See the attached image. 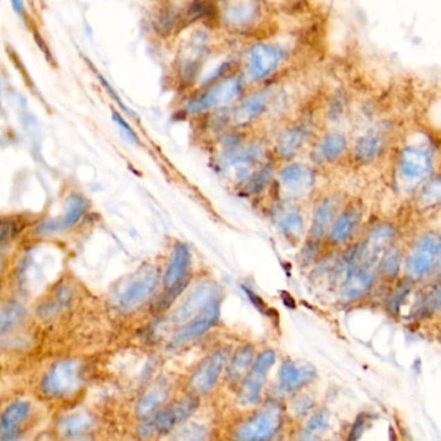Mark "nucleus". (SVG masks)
<instances>
[{"instance_id": "obj_1", "label": "nucleus", "mask_w": 441, "mask_h": 441, "mask_svg": "<svg viewBox=\"0 0 441 441\" xmlns=\"http://www.w3.org/2000/svg\"><path fill=\"white\" fill-rule=\"evenodd\" d=\"M245 78L241 71L228 74L226 77L205 86L204 89L186 104L189 116H199L210 110H222L232 107L238 101L245 87Z\"/></svg>"}, {"instance_id": "obj_2", "label": "nucleus", "mask_w": 441, "mask_h": 441, "mask_svg": "<svg viewBox=\"0 0 441 441\" xmlns=\"http://www.w3.org/2000/svg\"><path fill=\"white\" fill-rule=\"evenodd\" d=\"M285 52L276 43L258 42L242 55L241 74L246 83H256L271 77L284 62Z\"/></svg>"}, {"instance_id": "obj_3", "label": "nucleus", "mask_w": 441, "mask_h": 441, "mask_svg": "<svg viewBox=\"0 0 441 441\" xmlns=\"http://www.w3.org/2000/svg\"><path fill=\"white\" fill-rule=\"evenodd\" d=\"M282 423V409L277 402H268L260 412L254 414L237 430L240 440H265L278 431Z\"/></svg>"}, {"instance_id": "obj_4", "label": "nucleus", "mask_w": 441, "mask_h": 441, "mask_svg": "<svg viewBox=\"0 0 441 441\" xmlns=\"http://www.w3.org/2000/svg\"><path fill=\"white\" fill-rule=\"evenodd\" d=\"M198 408V400L195 397L180 399L179 402H172L163 411L156 413L150 417L141 427L140 433L149 436L153 433H165L171 431L179 424L186 421Z\"/></svg>"}, {"instance_id": "obj_5", "label": "nucleus", "mask_w": 441, "mask_h": 441, "mask_svg": "<svg viewBox=\"0 0 441 441\" xmlns=\"http://www.w3.org/2000/svg\"><path fill=\"white\" fill-rule=\"evenodd\" d=\"M82 382L80 365L77 360H62L55 363L42 381V391L53 397L75 393Z\"/></svg>"}, {"instance_id": "obj_6", "label": "nucleus", "mask_w": 441, "mask_h": 441, "mask_svg": "<svg viewBox=\"0 0 441 441\" xmlns=\"http://www.w3.org/2000/svg\"><path fill=\"white\" fill-rule=\"evenodd\" d=\"M158 285L157 269L144 267L128 280L123 290L118 294V307L123 311L135 309L154 293Z\"/></svg>"}, {"instance_id": "obj_7", "label": "nucleus", "mask_w": 441, "mask_h": 441, "mask_svg": "<svg viewBox=\"0 0 441 441\" xmlns=\"http://www.w3.org/2000/svg\"><path fill=\"white\" fill-rule=\"evenodd\" d=\"M276 361V353L272 350H267L260 353L253 363L250 372H247L242 384L240 387V393L237 396V402L241 405H253L255 404L264 386L267 374Z\"/></svg>"}, {"instance_id": "obj_8", "label": "nucleus", "mask_w": 441, "mask_h": 441, "mask_svg": "<svg viewBox=\"0 0 441 441\" xmlns=\"http://www.w3.org/2000/svg\"><path fill=\"white\" fill-rule=\"evenodd\" d=\"M441 254L440 235L429 233L418 240L408 258V271L413 277L426 275L439 259Z\"/></svg>"}, {"instance_id": "obj_9", "label": "nucleus", "mask_w": 441, "mask_h": 441, "mask_svg": "<svg viewBox=\"0 0 441 441\" xmlns=\"http://www.w3.org/2000/svg\"><path fill=\"white\" fill-rule=\"evenodd\" d=\"M228 360L226 350H219L210 354L197 366L196 372L190 377L189 388L195 395H205L217 382Z\"/></svg>"}, {"instance_id": "obj_10", "label": "nucleus", "mask_w": 441, "mask_h": 441, "mask_svg": "<svg viewBox=\"0 0 441 441\" xmlns=\"http://www.w3.org/2000/svg\"><path fill=\"white\" fill-rule=\"evenodd\" d=\"M272 95L273 93L271 89H260L240 100L238 104L229 110L231 122L237 127H245L262 117L267 109L269 108Z\"/></svg>"}, {"instance_id": "obj_11", "label": "nucleus", "mask_w": 441, "mask_h": 441, "mask_svg": "<svg viewBox=\"0 0 441 441\" xmlns=\"http://www.w3.org/2000/svg\"><path fill=\"white\" fill-rule=\"evenodd\" d=\"M393 235V228L390 226L375 228L369 235V238L356 250V253L352 255V260L350 263L374 267L378 256L382 254L386 246L388 245V242L391 241Z\"/></svg>"}, {"instance_id": "obj_12", "label": "nucleus", "mask_w": 441, "mask_h": 441, "mask_svg": "<svg viewBox=\"0 0 441 441\" xmlns=\"http://www.w3.org/2000/svg\"><path fill=\"white\" fill-rule=\"evenodd\" d=\"M219 300L216 299L210 305H207L206 308L199 314H197L195 320H192L189 324L186 325L184 327H181L177 332L171 344L174 347L181 345L186 343L192 339H196L198 336H201L202 334L206 333L207 330H210L214 325H215L217 318H219Z\"/></svg>"}, {"instance_id": "obj_13", "label": "nucleus", "mask_w": 441, "mask_h": 441, "mask_svg": "<svg viewBox=\"0 0 441 441\" xmlns=\"http://www.w3.org/2000/svg\"><path fill=\"white\" fill-rule=\"evenodd\" d=\"M216 296L217 289L215 285H201L199 287L195 289L184 300V303L177 308L172 316V320L175 323H184L190 320L192 317H196V314H201L207 305L216 300Z\"/></svg>"}, {"instance_id": "obj_14", "label": "nucleus", "mask_w": 441, "mask_h": 441, "mask_svg": "<svg viewBox=\"0 0 441 441\" xmlns=\"http://www.w3.org/2000/svg\"><path fill=\"white\" fill-rule=\"evenodd\" d=\"M430 157L423 150L415 147L405 149L400 156L399 170L406 184H417L427 177L430 171Z\"/></svg>"}, {"instance_id": "obj_15", "label": "nucleus", "mask_w": 441, "mask_h": 441, "mask_svg": "<svg viewBox=\"0 0 441 441\" xmlns=\"http://www.w3.org/2000/svg\"><path fill=\"white\" fill-rule=\"evenodd\" d=\"M374 280L372 265L352 263L348 268L345 282L342 287V296L347 300H352L365 294L372 286Z\"/></svg>"}, {"instance_id": "obj_16", "label": "nucleus", "mask_w": 441, "mask_h": 441, "mask_svg": "<svg viewBox=\"0 0 441 441\" xmlns=\"http://www.w3.org/2000/svg\"><path fill=\"white\" fill-rule=\"evenodd\" d=\"M314 375V366L308 363L286 361L280 369V386L285 391H295L311 382Z\"/></svg>"}, {"instance_id": "obj_17", "label": "nucleus", "mask_w": 441, "mask_h": 441, "mask_svg": "<svg viewBox=\"0 0 441 441\" xmlns=\"http://www.w3.org/2000/svg\"><path fill=\"white\" fill-rule=\"evenodd\" d=\"M312 171L304 165H290L280 172V183L290 195H302L314 186Z\"/></svg>"}, {"instance_id": "obj_18", "label": "nucleus", "mask_w": 441, "mask_h": 441, "mask_svg": "<svg viewBox=\"0 0 441 441\" xmlns=\"http://www.w3.org/2000/svg\"><path fill=\"white\" fill-rule=\"evenodd\" d=\"M86 206H87V204H86V199L83 197H70L69 202H68V208H66L64 216L42 223L38 226L37 232H39V233H55V232H60V231H64V229H66L69 226H74L80 219V216L83 215Z\"/></svg>"}, {"instance_id": "obj_19", "label": "nucleus", "mask_w": 441, "mask_h": 441, "mask_svg": "<svg viewBox=\"0 0 441 441\" xmlns=\"http://www.w3.org/2000/svg\"><path fill=\"white\" fill-rule=\"evenodd\" d=\"M30 404L26 402H15L4 411L0 422V439L12 440L20 430L21 424L28 418Z\"/></svg>"}, {"instance_id": "obj_20", "label": "nucleus", "mask_w": 441, "mask_h": 441, "mask_svg": "<svg viewBox=\"0 0 441 441\" xmlns=\"http://www.w3.org/2000/svg\"><path fill=\"white\" fill-rule=\"evenodd\" d=\"M189 262H190V253L188 246L184 244H177L163 276V285L166 289H170L174 285L179 284L180 281L184 280Z\"/></svg>"}, {"instance_id": "obj_21", "label": "nucleus", "mask_w": 441, "mask_h": 441, "mask_svg": "<svg viewBox=\"0 0 441 441\" xmlns=\"http://www.w3.org/2000/svg\"><path fill=\"white\" fill-rule=\"evenodd\" d=\"M360 216L361 214L359 207H350L348 210H345L334 223L332 232H330V240L335 244H341L345 240H348L356 231V228L359 226Z\"/></svg>"}, {"instance_id": "obj_22", "label": "nucleus", "mask_w": 441, "mask_h": 441, "mask_svg": "<svg viewBox=\"0 0 441 441\" xmlns=\"http://www.w3.org/2000/svg\"><path fill=\"white\" fill-rule=\"evenodd\" d=\"M254 348L251 345H245L235 353L232 361L228 366V379L232 383L244 381L247 375L249 368L253 363Z\"/></svg>"}, {"instance_id": "obj_23", "label": "nucleus", "mask_w": 441, "mask_h": 441, "mask_svg": "<svg viewBox=\"0 0 441 441\" xmlns=\"http://www.w3.org/2000/svg\"><path fill=\"white\" fill-rule=\"evenodd\" d=\"M336 210V202L334 198H326L314 208V223L311 235L314 238H320L324 235L326 228L330 226Z\"/></svg>"}, {"instance_id": "obj_24", "label": "nucleus", "mask_w": 441, "mask_h": 441, "mask_svg": "<svg viewBox=\"0 0 441 441\" xmlns=\"http://www.w3.org/2000/svg\"><path fill=\"white\" fill-rule=\"evenodd\" d=\"M304 141L303 129L300 128H289L285 129L284 132L278 136L277 140V153L280 156L289 157L294 154L295 152L302 147Z\"/></svg>"}, {"instance_id": "obj_25", "label": "nucleus", "mask_w": 441, "mask_h": 441, "mask_svg": "<svg viewBox=\"0 0 441 441\" xmlns=\"http://www.w3.org/2000/svg\"><path fill=\"white\" fill-rule=\"evenodd\" d=\"M92 420L87 414H71L65 418H62L60 422V431L64 436L68 438H75L80 433L89 431L92 426Z\"/></svg>"}, {"instance_id": "obj_26", "label": "nucleus", "mask_w": 441, "mask_h": 441, "mask_svg": "<svg viewBox=\"0 0 441 441\" xmlns=\"http://www.w3.org/2000/svg\"><path fill=\"white\" fill-rule=\"evenodd\" d=\"M24 317H25V311H24L21 304L16 303V302H10V303L6 304L3 307L1 317H0L1 334L10 332L16 326H19L22 323Z\"/></svg>"}, {"instance_id": "obj_27", "label": "nucleus", "mask_w": 441, "mask_h": 441, "mask_svg": "<svg viewBox=\"0 0 441 441\" xmlns=\"http://www.w3.org/2000/svg\"><path fill=\"white\" fill-rule=\"evenodd\" d=\"M381 147H382L381 138L375 134H369L360 138L359 143L356 144V157L359 158L361 162H369L379 153Z\"/></svg>"}, {"instance_id": "obj_28", "label": "nucleus", "mask_w": 441, "mask_h": 441, "mask_svg": "<svg viewBox=\"0 0 441 441\" xmlns=\"http://www.w3.org/2000/svg\"><path fill=\"white\" fill-rule=\"evenodd\" d=\"M439 205H441V177L433 179L424 186L418 198V206L422 210H429Z\"/></svg>"}, {"instance_id": "obj_29", "label": "nucleus", "mask_w": 441, "mask_h": 441, "mask_svg": "<svg viewBox=\"0 0 441 441\" xmlns=\"http://www.w3.org/2000/svg\"><path fill=\"white\" fill-rule=\"evenodd\" d=\"M167 390L165 387H161V388H156V390L150 391L138 402V406H136V413L141 417H147V415L153 414L157 411L158 406L165 402Z\"/></svg>"}, {"instance_id": "obj_30", "label": "nucleus", "mask_w": 441, "mask_h": 441, "mask_svg": "<svg viewBox=\"0 0 441 441\" xmlns=\"http://www.w3.org/2000/svg\"><path fill=\"white\" fill-rule=\"evenodd\" d=\"M345 140L341 135H329L318 147V156L325 161H333L343 153Z\"/></svg>"}, {"instance_id": "obj_31", "label": "nucleus", "mask_w": 441, "mask_h": 441, "mask_svg": "<svg viewBox=\"0 0 441 441\" xmlns=\"http://www.w3.org/2000/svg\"><path fill=\"white\" fill-rule=\"evenodd\" d=\"M441 307V285H438L423 295L415 305L418 316H429L436 312Z\"/></svg>"}, {"instance_id": "obj_32", "label": "nucleus", "mask_w": 441, "mask_h": 441, "mask_svg": "<svg viewBox=\"0 0 441 441\" xmlns=\"http://www.w3.org/2000/svg\"><path fill=\"white\" fill-rule=\"evenodd\" d=\"M329 423V413L326 411H318L314 413L312 418L308 421L303 431V439L314 440L318 439L327 429Z\"/></svg>"}, {"instance_id": "obj_33", "label": "nucleus", "mask_w": 441, "mask_h": 441, "mask_svg": "<svg viewBox=\"0 0 441 441\" xmlns=\"http://www.w3.org/2000/svg\"><path fill=\"white\" fill-rule=\"evenodd\" d=\"M271 177H272V167L265 166L264 168H262L249 180L247 186H246V192L250 195L260 193L265 186H268Z\"/></svg>"}, {"instance_id": "obj_34", "label": "nucleus", "mask_w": 441, "mask_h": 441, "mask_svg": "<svg viewBox=\"0 0 441 441\" xmlns=\"http://www.w3.org/2000/svg\"><path fill=\"white\" fill-rule=\"evenodd\" d=\"M280 226L286 235L298 237L300 235L302 226H302V217L296 211H289V213H286V215L281 217Z\"/></svg>"}, {"instance_id": "obj_35", "label": "nucleus", "mask_w": 441, "mask_h": 441, "mask_svg": "<svg viewBox=\"0 0 441 441\" xmlns=\"http://www.w3.org/2000/svg\"><path fill=\"white\" fill-rule=\"evenodd\" d=\"M111 119L114 120V123H116L118 128L120 129L122 135L126 138V140H128V141H129V143H132V144H138V135L135 134V131L131 128V126H128L126 119L122 117L116 109H113V110H111Z\"/></svg>"}, {"instance_id": "obj_36", "label": "nucleus", "mask_w": 441, "mask_h": 441, "mask_svg": "<svg viewBox=\"0 0 441 441\" xmlns=\"http://www.w3.org/2000/svg\"><path fill=\"white\" fill-rule=\"evenodd\" d=\"M382 268L388 275H396L399 271V251L395 247L383 256Z\"/></svg>"}, {"instance_id": "obj_37", "label": "nucleus", "mask_w": 441, "mask_h": 441, "mask_svg": "<svg viewBox=\"0 0 441 441\" xmlns=\"http://www.w3.org/2000/svg\"><path fill=\"white\" fill-rule=\"evenodd\" d=\"M205 429L199 427V426H192V427H186V430L181 431V433L177 436V439H190V440H198L205 438Z\"/></svg>"}, {"instance_id": "obj_38", "label": "nucleus", "mask_w": 441, "mask_h": 441, "mask_svg": "<svg viewBox=\"0 0 441 441\" xmlns=\"http://www.w3.org/2000/svg\"><path fill=\"white\" fill-rule=\"evenodd\" d=\"M363 415L361 417H359V420L357 422L354 423V426H353L352 433H351V440L353 439H357V438H360V435H361V432H363Z\"/></svg>"}, {"instance_id": "obj_39", "label": "nucleus", "mask_w": 441, "mask_h": 441, "mask_svg": "<svg viewBox=\"0 0 441 441\" xmlns=\"http://www.w3.org/2000/svg\"><path fill=\"white\" fill-rule=\"evenodd\" d=\"M10 4H12L13 10L20 17H24V15H25V0H10Z\"/></svg>"}]
</instances>
